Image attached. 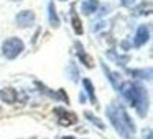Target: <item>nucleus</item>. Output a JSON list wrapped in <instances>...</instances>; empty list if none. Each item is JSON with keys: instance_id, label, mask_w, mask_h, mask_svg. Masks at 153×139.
Wrapping results in <instances>:
<instances>
[{"instance_id": "obj_5", "label": "nucleus", "mask_w": 153, "mask_h": 139, "mask_svg": "<svg viewBox=\"0 0 153 139\" xmlns=\"http://www.w3.org/2000/svg\"><path fill=\"white\" fill-rule=\"evenodd\" d=\"M15 21H17V25L20 28H28V26H31V25L35 23V13L31 10H23V12H20V13L17 15Z\"/></svg>"}, {"instance_id": "obj_8", "label": "nucleus", "mask_w": 153, "mask_h": 139, "mask_svg": "<svg viewBox=\"0 0 153 139\" xmlns=\"http://www.w3.org/2000/svg\"><path fill=\"white\" fill-rule=\"evenodd\" d=\"M102 69H104V72L109 75V80H110V83L114 85V89H117L119 90L120 89V85H122V82H120V75L117 72H112V70L109 69V67L105 66V64H102Z\"/></svg>"}, {"instance_id": "obj_11", "label": "nucleus", "mask_w": 153, "mask_h": 139, "mask_svg": "<svg viewBox=\"0 0 153 139\" xmlns=\"http://www.w3.org/2000/svg\"><path fill=\"white\" fill-rule=\"evenodd\" d=\"M48 10H50V23L53 28H58L59 26V18H58L56 15V8H54V4L53 2H50V5H48Z\"/></svg>"}, {"instance_id": "obj_12", "label": "nucleus", "mask_w": 153, "mask_h": 139, "mask_svg": "<svg viewBox=\"0 0 153 139\" xmlns=\"http://www.w3.org/2000/svg\"><path fill=\"white\" fill-rule=\"evenodd\" d=\"M82 85H84V89H86L89 98L92 100V103H94V105H97V98H96V93H94V85L91 83V80L89 79H84L82 80Z\"/></svg>"}, {"instance_id": "obj_16", "label": "nucleus", "mask_w": 153, "mask_h": 139, "mask_svg": "<svg viewBox=\"0 0 153 139\" xmlns=\"http://www.w3.org/2000/svg\"><path fill=\"white\" fill-rule=\"evenodd\" d=\"M63 139H74L73 136H68V138H63Z\"/></svg>"}, {"instance_id": "obj_3", "label": "nucleus", "mask_w": 153, "mask_h": 139, "mask_svg": "<svg viewBox=\"0 0 153 139\" xmlns=\"http://www.w3.org/2000/svg\"><path fill=\"white\" fill-rule=\"evenodd\" d=\"M132 106H135L137 111H138L140 116L146 115V110H148V97H146V92L143 87L137 85L135 83V90H133V102Z\"/></svg>"}, {"instance_id": "obj_14", "label": "nucleus", "mask_w": 153, "mask_h": 139, "mask_svg": "<svg viewBox=\"0 0 153 139\" xmlns=\"http://www.w3.org/2000/svg\"><path fill=\"white\" fill-rule=\"evenodd\" d=\"M73 28H74V31H76V34H82V23H81V20H79V17H77L76 13H73Z\"/></svg>"}, {"instance_id": "obj_13", "label": "nucleus", "mask_w": 153, "mask_h": 139, "mask_svg": "<svg viewBox=\"0 0 153 139\" xmlns=\"http://www.w3.org/2000/svg\"><path fill=\"white\" fill-rule=\"evenodd\" d=\"M84 116H86V118L89 119L91 123H94V124H96L99 129H104V123L100 121V119H97V118H96V115H92L91 111H84Z\"/></svg>"}, {"instance_id": "obj_17", "label": "nucleus", "mask_w": 153, "mask_h": 139, "mask_svg": "<svg viewBox=\"0 0 153 139\" xmlns=\"http://www.w3.org/2000/svg\"><path fill=\"white\" fill-rule=\"evenodd\" d=\"M15 2H20V0H15Z\"/></svg>"}, {"instance_id": "obj_10", "label": "nucleus", "mask_w": 153, "mask_h": 139, "mask_svg": "<svg viewBox=\"0 0 153 139\" xmlns=\"http://www.w3.org/2000/svg\"><path fill=\"white\" fill-rule=\"evenodd\" d=\"M0 98L4 100L5 103H15V100H17V93H15L13 89H4L2 92H0Z\"/></svg>"}, {"instance_id": "obj_6", "label": "nucleus", "mask_w": 153, "mask_h": 139, "mask_svg": "<svg viewBox=\"0 0 153 139\" xmlns=\"http://www.w3.org/2000/svg\"><path fill=\"white\" fill-rule=\"evenodd\" d=\"M148 38H150V30H148V26H146V25H142V26L138 28V31H137V34H135L133 44H135L137 48H140V46H143V44L148 41Z\"/></svg>"}, {"instance_id": "obj_2", "label": "nucleus", "mask_w": 153, "mask_h": 139, "mask_svg": "<svg viewBox=\"0 0 153 139\" xmlns=\"http://www.w3.org/2000/svg\"><path fill=\"white\" fill-rule=\"evenodd\" d=\"M23 41L20 38H8L4 44H2V54H4L7 59H15V57L20 56V53L23 51Z\"/></svg>"}, {"instance_id": "obj_1", "label": "nucleus", "mask_w": 153, "mask_h": 139, "mask_svg": "<svg viewBox=\"0 0 153 139\" xmlns=\"http://www.w3.org/2000/svg\"><path fill=\"white\" fill-rule=\"evenodd\" d=\"M105 111L110 123L114 124V128L117 129V132L123 139H135V124H133V121L130 119V116L127 115L125 108L122 105L110 103Z\"/></svg>"}, {"instance_id": "obj_7", "label": "nucleus", "mask_w": 153, "mask_h": 139, "mask_svg": "<svg viewBox=\"0 0 153 139\" xmlns=\"http://www.w3.org/2000/svg\"><path fill=\"white\" fill-rule=\"evenodd\" d=\"M74 46H76V51H77V56H79L81 62H82L84 66L87 67V69H91V67H94V61H92V57H91L89 54H87L86 51H84L82 44H81V43H76Z\"/></svg>"}, {"instance_id": "obj_9", "label": "nucleus", "mask_w": 153, "mask_h": 139, "mask_svg": "<svg viewBox=\"0 0 153 139\" xmlns=\"http://www.w3.org/2000/svg\"><path fill=\"white\" fill-rule=\"evenodd\" d=\"M97 7H99V2H97V0H84L82 7H81V12H82L84 15H91L97 10Z\"/></svg>"}, {"instance_id": "obj_15", "label": "nucleus", "mask_w": 153, "mask_h": 139, "mask_svg": "<svg viewBox=\"0 0 153 139\" xmlns=\"http://www.w3.org/2000/svg\"><path fill=\"white\" fill-rule=\"evenodd\" d=\"M143 139H152V131H150V129H146V131L143 132Z\"/></svg>"}, {"instance_id": "obj_4", "label": "nucleus", "mask_w": 153, "mask_h": 139, "mask_svg": "<svg viewBox=\"0 0 153 139\" xmlns=\"http://www.w3.org/2000/svg\"><path fill=\"white\" fill-rule=\"evenodd\" d=\"M53 111H54V115H56V118H58V123H59L61 126H71L77 121V116L71 111H66L64 108H54Z\"/></svg>"}]
</instances>
